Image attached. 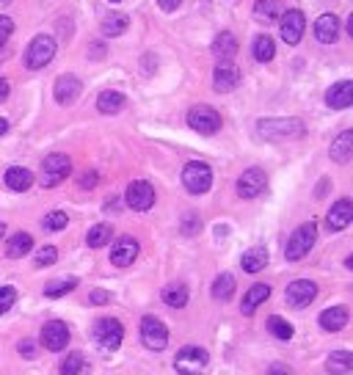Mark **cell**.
<instances>
[{"label": "cell", "mask_w": 353, "mask_h": 375, "mask_svg": "<svg viewBox=\"0 0 353 375\" xmlns=\"http://www.w3.org/2000/svg\"><path fill=\"white\" fill-rule=\"evenodd\" d=\"M257 133L268 141H284V138H301L304 124L298 119H260Z\"/></svg>", "instance_id": "6da1fadb"}, {"label": "cell", "mask_w": 353, "mask_h": 375, "mask_svg": "<svg viewBox=\"0 0 353 375\" xmlns=\"http://www.w3.org/2000/svg\"><path fill=\"white\" fill-rule=\"evenodd\" d=\"M315 240H317V224L315 221H306V224H301L293 235H290V240H287V249H284V257L290 260V262H298V260H304L306 254H309V249L315 246Z\"/></svg>", "instance_id": "7a4b0ae2"}, {"label": "cell", "mask_w": 353, "mask_h": 375, "mask_svg": "<svg viewBox=\"0 0 353 375\" xmlns=\"http://www.w3.org/2000/svg\"><path fill=\"white\" fill-rule=\"evenodd\" d=\"M122 337H124V326L116 320V317H100L94 323V342L102 353H113L119 350L122 345Z\"/></svg>", "instance_id": "3957f363"}, {"label": "cell", "mask_w": 353, "mask_h": 375, "mask_svg": "<svg viewBox=\"0 0 353 375\" xmlns=\"http://www.w3.org/2000/svg\"><path fill=\"white\" fill-rule=\"evenodd\" d=\"M183 185H185V191L194 194V196H202L210 191V185H213V171L207 163L202 160H191L185 168H183Z\"/></svg>", "instance_id": "277c9868"}, {"label": "cell", "mask_w": 353, "mask_h": 375, "mask_svg": "<svg viewBox=\"0 0 353 375\" xmlns=\"http://www.w3.org/2000/svg\"><path fill=\"white\" fill-rule=\"evenodd\" d=\"M210 364V353L205 348H196V345H188L176 353L174 359V370L180 375H202Z\"/></svg>", "instance_id": "5b68a950"}, {"label": "cell", "mask_w": 353, "mask_h": 375, "mask_svg": "<svg viewBox=\"0 0 353 375\" xmlns=\"http://www.w3.org/2000/svg\"><path fill=\"white\" fill-rule=\"evenodd\" d=\"M56 58V42L53 36H34V42L25 50V67L28 69H45Z\"/></svg>", "instance_id": "8992f818"}, {"label": "cell", "mask_w": 353, "mask_h": 375, "mask_svg": "<svg viewBox=\"0 0 353 375\" xmlns=\"http://www.w3.org/2000/svg\"><path fill=\"white\" fill-rule=\"evenodd\" d=\"M188 124L199 135H216L221 130V113L210 105H196L188 111Z\"/></svg>", "instance_id": "52a82bcc"}, {"label": "cell", "mask_w": 353, "mask_h": 375, "mask_svg": "<svg viewBox=\"0 0 353 375\" xmlns=\"http://www.w3.org/2000/svg\"><path fill=\"white\" fill-rule=\"evenodd\" d=\"M69 171H72V160L67 155H61V152L47 155L45 163H42V185L45 188H56V185H61L69 177Z\"/></svg>", "instance_id": "ba28073f"}, {"label": "cell", "mask_w": 353, "mask_h": 375, "mask_svg": "<svg viewBox=\"0 0 353 375\" xmlns=\"http://www.w3.org/2000/svg\"><path fill=\"white\" fill-rule=\"evenodd\" d=\"M141 342L149 350H163L168 345V328L163 320H157L155 315H146L141 320Z\"/></svg>", "instance_id": "9c48e42d"}, {"label": "cell", "mask_w": 353, "mask_h": 375, "mask_svg": "<svg viewBox=\"0 0 353 375\" xmlns=\"http://www.w3.org/2000/svg\"><path fill=\"white\" fill-rule=\"evenodd\" d=\"M127 207H133L135 213H146L155 205V188L146 179H135L127 185V194H124Z\"/></svg>", "instance_id": "30bf717a"}, {"label": "cell", "mask_w": 353, "mask_h": 375, "mask_svg": "<svg viewBox=\"0 0 353 375\" xmlns=\"http://www.w3.org/2000/svg\"><path fill=\"white\" fill-rule=\"evenodd\" d=\"M279 25H282V39L287 45H298L304 31H306V17H304L301 9H290V12H284L279 17Z\"/></svg>", "instance_id": "8fae6325"}, {"label": "cell", "mask_w": 353, "mask_h": 375, "mask_svg": "<svg viewBox=\"0 0 353 375\" xmlns=\"http://www.w3.org/2000/svg\"><path fill=\"white\" fill-rule=\"evenodd\" d=\"M315 298H317V284H315V282H309V279H298V282L287 284L284 301H287L293 309H304V306H309Z\"/></svg>", "instance_id": "7c38bea8"}, {"label": "cell", "mask_w": 353, "mask_h": 375, "mask_svg": "<svg viewBox=\"0 0 353 375\" xmlns=\"http://www.w3.org/2000/svg\"><path fill=\"white\" fill-rule=\"evenodd\" d=\"M265 185H268V177L262 168H249L240 174L238 179V196L240 199H257L262 191H265Z\"/></svg>", "instance_id": "4fadbf2b"}, {"label": "cell", "mask_w": 353, "mask_h": 375, "mask_svg": "<svg viewBox=\"0 0 353 375\" xmlns=\"http://www.w3.org/2000/svg\"><path fill=\"white\" fill-rule=\"evenodd\" d=\"M39 339H42L45 350L58 353V350H64L67 342H69V328H67V323H61V320H50V323H45Z\"/></svg>", "instance_id": "5bb4252c"}, {"label": "cell", "mask_w": 353, "mask_h": 375, "mask_svg": "<svg viewBox=\"0 0 353 375\" xmlns=\"http://www.w3.org/2000/svg\"><path fill=\"white\" fill-rule=\"evenodd\" d=\"M138 240L135 238H130V235H124V238H119L116 243H113V249H111V262L116 265V268H130L133 262H135V257H138Z\"/></svg>", "instance_id": "9a60e30c"}, {"label": "cell", "mask_w": 353, "mask_h": 375, "mask_svg": "<svg viewBox=\"0 0 353 375\" xmlns=\"http://www.w3.org/2000/svg\"><path fill=\"white\" fill-rule=\"evenodd\" d=\"M238 86H240V69L235 64H229V61H221L216 67V72H213V89L218 94H227V91L238 89Z\"/></svg>", "instance_id": "2e32d148"}, {"label": "cell", "mask_w": 353, "mask_h": 375, "mask_svg": "<svg viewBox=\"0 0 353 375\" xmlns=\"http://www.w3.org/2000/svg\"><path fill=\"white\" fill-rule=\"evenodd\" d=\"M353 221V202L350 199H339L337 205H331L328 216H326V227L331 232H342L345 227H350Z\"/></svg>", "instance_id": "e0dca14e"}, {"label": "cell", "mask_w": 353, "mask_h": 375, "mask_svg": "<svg viewBox=\"0 0 353 375\" xmlns=\"http://www.w3.org/2000/svg\"><path fill=\"white\" fill-rule=\"evenodd\" d=\"M326 105L334 111H345L353 105V83L350 80H339L326 91Z\"/></svg>", "instance_id": "ac0fdd59"}, {"label": "cell", "mask_w": 353, "mask_h": 375, "mask_svg": "<svg viewBox=\"0 0 353 375\" xmlns=\"http://www.w3.org/2000/svg\"><path fill=\"white\" fill-rule=\"evenodd\" d=\"M80 80L75 78V75H61L58 80H56V89H53V94H56V102H61V105H72L78 97H80Z\"/></svg>", "instance_id": "d6986e66"}, {"label": "cell", "mask_w": 353, "mask_h": 375, "mask_svg": "<svg viewBox=\"0 0 353 375\" xmlns=\"http://www.w3.org/2000/svg\"><path fill=\"white\" fill-rule=\"evenodd\" d=\"M315 36L323 45H334L337 36H339V20H337V14H320L317 23H315Z\"/></svg>", "instance_id": "ffe728a7"}, {"label": "cell", "mask_w": 353, "mask_h": 375, "mask_svg": "<svg viewBox=\"0 0 353 375\" xmlns=\"http://www.w3.org/2000/svg\"><path fill=\"white\" fill-rule=\"evenodd\" d=\"M350 315H348V306H331V309H323L320 312V328L323 331H342L348 326Z\"/></svg>", "instance_id": "44dd1931"}, {"label": "cell", "mask_w": 353, "mask_h": 375, "mask_svg": "<svg viewBox=\"0 0 353 375\" xmlns=\"http://www.w3.org/2000/svg\"><path fill=\"white\" fill-rule=\"evenodd\" d=\"M6 185H9V191H28V188L34 185V174L28 171V168H23V166H12L9 171H6Z\"/></svg>", "instance_id": "7402d4cb"}, {"label": "cell", "mask_w": 353, "mask_h": 375, "mask_svg": "<svg viewBox=\"0 0 353 375\" xmlns=\"http://www.w3.org/2000/svg\"><path fill=\"white\" fill-rule=\"evenodd\" d=\"M353 157V133L345 130L337 135V141L331 144V160L334 163H348Z\"/></svg>", "instance_id": "603a6c76"}, {"label": "cell", "mask_w": 353, "mask_h": 375, "mask_svg": "<svg viewBox=\"0 0 353 375\" xmlns=\"http://www.w3.org/2000/svg\"><path fill=\"white\" fill-rule=\"evenodd\" d=\"M268 298H271V287H268V284H254V287L243 295L240 312H243V315H254V309H257L260 304H265Z\"/></svg>", "instance_id": "cb8c5ba5"}, {"label": "cell", "mask_w": 353, "mask_h": 375, "mask_svg": "<svg viewBox=\"0 0 353 375\" xmlns=\"http://www.w3.org/2000/svg\"><path fill=\"white\" fill-rule=\"evenodd\" d=\"M235 53H238V39H235L229 31H224V34H218V36L213 39V56H216V58L229 61V58H235Z\"/></svg>", "instance_id": "d4e9b609"}, {"label": "cell", "mask_w": 353, "mask_h": 375, "mask_svg": "<svg viewBox=\"0 0 353 375\" xmlns=\"http://www.w3.org/2000/svg\"><path fill=\"white\" fill-rule=\"evenodd\" d=\"M328 375H348L353 370V353L350 350H334L326 361Z\"/></svg>", "instance_id": "484cf974"}, {"label": "cell", "mask_w": 353, "mask_h": 375, "mask_svg": "<svg viewBox=\"0 0 353 375\" xmlns=\"http://www.w3.org/2000/svg\"><path fill=\"white\" fill-rule=\"evenodd\" d=\"M31 249H34V238H31L28 232H17V235H12V240L6 243V257H9V260H20V257H25Z\"/></svg>", "instance_id": "4316f807"}, {"label": "cell", "mask_w": 353, "mask_h": 375, "mask_svg": "<svg viewBox=\"0 0 353 375\" xmlns=\"http://www.w3.org/2000/svg\"><path fill=\"white\" fill-rule=\"evenodd\" d=\"M240 265H243L246 273H260V271L268 265V251H265L262 246H254V249H249V251L243 254Z\"/></svg>", "instance_id": "83f0119b"}, {"label": "cell", "mask_w": 353, "mask_h": 375, "mask_svg": "<svg viewBox=\"0 0 353 375\" xmlns=\"http://www.w3.org/2000/svg\"><path fill=\"white\" fill-rule=\"evenodd\" d=\"M284 14V6L279 3V0H257L254 3V17L262 20V23H273Z\"/></svg>", "instance_id": "f1b7e54d"}, {"label": "cell", "mask_w": 353, "mask_h": 375, "mask_svg": "<svg viewBox=\"0 0 353 375\" xmlns=\"http://www.w3.org/2000/svg\"><path fill=\"white\" fill-rule=\"evenodd\" d=\"M163 304H168L171 309H183L188 304V287L185 284H168L163 293H160Z\"/></svg>", "instance_id": "f546056e"}, {"label": "cell", "mask_w": 353, "mask_h": 375, "mask_svg": "<svg viewBox=\"0 0 353 375\" xmlns=\"http://www.w3.org/2000/svg\"><path fill=\"white\" fill-rule=\"evenodd\" d=\"M124 94L122 91H102L100 97H97V111L100 113H119L122 108H124Z\"/></svg>", "instance_id": "4dcf8cb0"}, {"label": "cell", "mask_w": 353, "mask_h": 375, "mask_svg": "<svg viewBox=\"0 0 353 375\" xmlns=\"http://www.w3.org/2000/svg\"><path fill=\"white\" fill-rule=\"evenodd\" d=\"M232 293H235V276H232V273H221V276L213 282V298L227 304V301L232 298Z\"/></svg>", "instance_id": "1f68e13d"}, {"label": "cell", "mask_w": 353, "mask_h": 375, "mask_svg": "<svg viewBox=\"0 0 353 375\" xmlns=\"http://www.w3.org/2000/svg\"><path fill=\"white\" fill-rule=\"evenodd\" d=\"M130 25V17L127 14H111L102 20V36H122Z\"/></svg>", "instance_id": "d6a6232c"}, {"label": "cell", "mask_w": 353, "mask_h": 375, "mask_svg": "<svg viewBox=\"0 0 353 375\" xmlns=\"http://www.w3.org/2000/svg\"><path fill=\"white\" fill-rule=\"evenodd\" d=\"M111 235H113V229H111L108 224H97V227H91V229H89L86 243H89L91 249H102V246H108V243H111Z\"/></svg>", "instance_id": "836d02e7"}, {"label": "cell", "mask_w": 353, "mask_h": 375, "mask_svg": "<svg viewBox=\"0 0 353 375\" xmlns=\"http://www.w3.org/2000/svg\"><path fill=\"white\" fill-rule=\"evenodd\" d=\"M61 375H80L83 370H86V359H83V353H78V350H72V353H67L64 359H61Z\"/></svg>", "instance_id": "e575fe53"}, {"label": "cell", "mask_w": 353, "mask_h": 375, "mask_svg": "<svg viewBox=\"0 0 353 375\" xmlns=\"http://www.w3.org/2000/svg\"><path fill=\"white\" fill-rule=\"evenodd\" d=\"M273 56H276L273 39H271V36H257V39H254V58H257L260 64H268Z\"/></svg>", "instance_id": "d590c367"}, {"label": "cell", "mask_w": 353, "mask_h": 375, "mask_svg": "<svg viewBox=\"0 0 353 375\" xmlns=\"http://www.w3.org/2000/svg\"><path fill=\"white\" fill-rule=\"evenodd\" d=\"M75 287H78V279L69 276V279H61V282H50V284L45 287V295H47V298H61V295L72 293Z\"/></svg>", "instance_id": "8d00e7d4"}, {"label": "cell", "mask_w": 353, "mask_h": 375, "mask_svg": "<svg viewBox=\"0 0 353 375\" xmlns=\"http://www.w3.org/2000/svg\"><path fill=\"white\" fill-rule=\"evenodd\" d=\"M268 328H271V334H273L276 339H293V326H290L284 317H279V315H273V317L268 320Z\"/></svg>", "instance_id": "74e56055"}, {"label": "cell", "mask_w": 353, "mask_h": 375, "mask_svg": "<svg viewBox=\"0 0 353 375\" xmlns=\"http://www.w3.org/2000/svg\"><path fill=\"white\" fill-rule=\"evenodd\" d=\"M67 224H69V218H67V213H64V210H53V213H50V216H45V221H42V227H45V229H50V232H61Z\"/></svg>", "instance_id": "f35d334b"}, {"label": "cell", "mask_w": 353, "mask_h": 375, "mask_svg": "<svg viewBox=\"0 0 353 375\" xmlns=\"http://www.w3.org/2000/svg\"><path fill=\"white\" fill-rule=\"evenodd\" d=\"M17 301V290L14 287H0V315H6Z\"/></svg>", "instance_id": "ab89813d"}, {"label": "cell", "mask_w": 353, "mask_h": 375, "mask_svg": "<svg viewBox=\"0 0 353 375\" xmlns=\"http://www.w3.org/2000/svg\"><path fill=\"white\" fill-rule=\"evenodd\" d=\"M58 260V251H56V246H45V249H39L36 251V265L39 268H45V265H53Z\"/></svg>", "instance_id": "60d3db41"}, {"label": "cell", "mask_w": 353, "mask_h": 375, "mask_svg": "<svg viewBox=\"0 0 353 375\" xmlns=\"http://www.w3.org/2000/svg\"><path fill=\"white\" fill-rule=\"evenodd\" d=\"M12 31H14V23H12L9 17H0V47H3V45L9 42Z\"/></svg>", "instance_id": "b9f144b4"}, {"label": "cell", "mask_w": 353, "mask_h": 375, "mask_svg": "<svg viewBox=\"0 0 353 375\" xmlns=\"http://www.w3.org/2000/svg\"><path fill=\"white\" fill-rule=\"evenodd\" d=\"M17 350H20L25 359H34V356H36V345H34L31 339H23V342L17 345Z\"/></svg>", "instance_id": "7bdbcfd3"}, {"label": "cell", "mask_w": 353, "mask_h": 375, "mask_svg": "<svg viewBox=\"0 0 353 375\" xmlns=\"http://www.w3.org/2000/svg\"><path fill=\"white\" fill-rule=\"evenodd\" d=\"M94 185H97V171L80 174V188H94Z\"/></svg>", "instance_id": "ee69618b"}, {"label": "cell", "mask_w": 353, "mask_h": 375, "mask_svg": "<svg viewBox=\"0 0 353 375\" xmlns=\"http://www.w3.org/2000/svg\"><path fill=\"white\" fill-rule=\"evenodd\" d=\"M89 301H91V304H97V306H102V304H108V301H111V295H108L105 290H94Z\"/></svg>", "instance_id": "f6af8a7d"}, {"label": "cell", "mask_w": 353, "mask_h": 375, "mask_svg": "<svg viewBox=\"0 0 353 375\" xmlns=\"http://www.w3.org/2000/svg\"><path fill=\"white\" fill-rule=\"evenodd\" d=\"M268 375H293V370H290L287 364H279V361H276V364L268 367Z\"/></svg>", "instance_id": "bcb514c9"}, {"label": "cell", "mask_w": 353, "mask_h": 375, "mask_svg": "<svg viewBox=\"0 0 353 375\" xmlns=\"http://www.w3.org/2000/svg\"><path fill=\"white\" fill-rule=\"evenodd\" d=\"M180 3H183V0H157V6L163 12H176V9H180Z\"/></svg>", "instance_id": "7dc6e473"}, {"label": "cell", "mask_w": 353, "mask_h": 375, "mask_svg": "<svg viewBox=\"0 0 353 375\" xmlns=\"http://www.w3.org/2000/svg\"><path fill=\"white\" fill-rule=\"evenodd\" d=\"M9 91H12V86H9V80H6V78H0V102H3V100L9 97Z\"/></svg>", "instance_id": "c3c4849f"}, {"label": "cell", "mask_w": 353, "mask_h": 375, "mask_svg": "<svg viewBox=\"0 0 353 375\" xmlns=\"http://www.w3.org/2000/svg\"><path fill=\"white\" fill-rule=\"evenodd\" d=\"M194 229H196V227H194V216H191V218H185V235H191Z\"/></svg>", "instance_id": "681fc988"}, {"label": "cell", "mask_w": 353, "mask_h": 375, "mask_svg": "<svg viewBox=\"0 0 353 375\" xmlns=\"http://www.w3.org/2000/svg\"><path fill=\"white\" fill-rule=\"evenodd\" d=\"M6 130H9V122H6V119H3V116H0V135H3V133H6Z\"/></svg>", "instance_id": "f907efd6"}, {"label": "cell", "mask_w": 353, "mask_h": 375, "mask_svg": "<svg viewBox=\"0 0 353 375\" xmlns=\"http://www.w3.org/2000/svg\"><path fill=\"white\" fill-rule=\"evenodd\" d=\"M6 235V224H0V238H3Z\"/></svg>", "instance_id": "816d5d0a"}, {"label": "cell", "mask_w": 353, "mask_h": 375, "mask_svg": "<svg viewBox=\"0 0 353 375\" xmlns=\"http://www.w3.org/2000/svg\"><path fill=\"white\" fill-rule=\"evenodd\" d=\"M111 3H122V0H111Z\"/></svg>", "instance_id": "f5cc1de1"}, {"label": "cell", "mask_w": 353, "mask_h": 375, "mask_svg": "<svg viewBox=\"0 0 353 375\" xmlns=\"http://www.w3.org/2000/svg\"><path fill=\"white\" fill-rule=\"evenodd\" d=\"M0 3H9V0H0Z\"/></svg>", "instance_id": "db71d44e"}]
</instances>
